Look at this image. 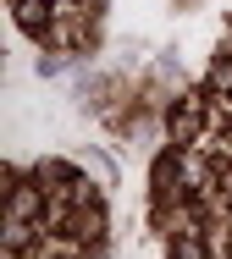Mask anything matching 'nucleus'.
Returning <instances> with one entry per match:
<instances>
[{"mask_svg": "<svg viewBox=\"0 0 232 259\" xmlns=\"http://www.w3.org/2000/svg\"><path fill=\"white\" fill-rule=\"evenodd\" d=\"M6 215H11V221H45V188H39V182H11Z\"/></svg>", "mask_w": 232, "mask_h": 259, "instance_id": "obj_1", "label": "nucleus"}, {"mask_svg": "<svg viewBox=\"0 0 232 259\" xmlns=\"http://www.w3.org/2000/svg\"><path fill=\"white\" fill-rule=\"evenodd\" d=\"M17 22H22L28 33H45V22H50V6H45V0H17Z\"/></svg>", "mask_w": 232, "mask_h": 259, "instance_id": "obj_3", "label": "nucleus"}, {"mask_svg": "<svg viewBox=\"0 0 232 259\" xmlns=\"http://www.w3.org/2000/svg\"><path fill=\"white\" fill-rule=\"evenodd\" d=\"M33 226H39V221H11V215H6V254H22V248L33 243Z\"/></svg>", "mask_w": 232, "mask_h": 259, "instance_id": "obj_5", "label": "nucleus"}, {"mask_svg": "<svg viewBox=\"0 0 232 259\" xmlns=\"http://www.w3.org/2000/svg\"><path fill=\"white\" fill-rule=\"evenodd\" d=\"M172 259H210V243L199 232H182V237H172Z\"/></svg>", "mask_w": 232, "mask_h": 259, "instance_id": "obj_4", "label": "nucleus"}, {"mask_svg": "<svg viewBox=\"0 0 232 259\" xmlns=\"http://www.w3.org/2000/svg\"><path fill=\"white\" fill-rule=\"evenodd\" d=\"M199 116H205V105H199V100H182L172 110V138H177V144H188V138L199 133Z\"/></svg>", "mask_w": 232, "mask_h": 259, "instance_id": "obj_2", "label": "nucleus"}]
</instances>
